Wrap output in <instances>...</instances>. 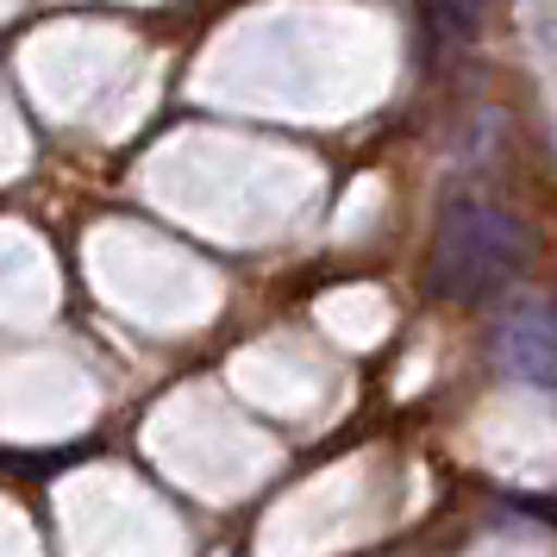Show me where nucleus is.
<instances>
[{"label":"nucleus","instance_id":"1","mask_svg":"<svg viewBox=\"0 0 557 557\" xmlns=\"http://www.w3.org/2000/svg\"><path fill=\"white\" fill-rule=\"evenodd\" d=\"M527 263H532V238L502 201L463 195V201H451L438 213V232H432V295H445L457 307H482L527 276Z\"/></svg>","mask_w":557,"mask_h":557},{"label":"nucleus","instance_id":"2","mask_svg":"<svg viewBox=\"0 0 557 557\" xmlns=\"http://www.w3.org/2000/svg\"><path fill=\"white\" fill-rule=\"evenodd\" d=\"M495 363L513 382L557 388V307L552 301L507 307L502 320H495Z\"/></svg>","mask_w":557,"mask_h":557}]
</instances>
